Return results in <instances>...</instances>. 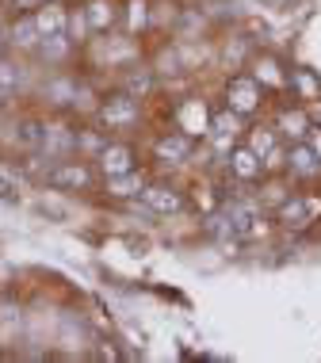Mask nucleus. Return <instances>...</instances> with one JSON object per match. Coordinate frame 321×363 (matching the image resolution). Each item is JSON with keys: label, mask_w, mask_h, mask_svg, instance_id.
I'll return each instance as SVG.
<instances>
[{"label": "nucleus", "mask_w": 321, "mask_h": 363, "mask_svg": "<svg viewBox=\"0 0 321 363\" xmlns=\"http://www.w3.org/2000/svg\"><path fill=\"white\" fill-rule=\"evenodd\" d=\"M264 104H268V88L260 84L252 73H233L226 81V107H230V111H237L241 119L264 111Z\"/></svg>", "instance_id": "1"}, {"label": "nucleus", "mask_w": 321, "mask_h": 363, "mask_svg": "<svg viewBox=\"0 0 321 363\" xmlns=\"http://www.w3.org/2000/svg\"><path fill=\"white\" fill-rule=\"evenodd\" d=\"M271 126L279 130V138H283L287 145H295V142H306V134H310V111H306V104H283V107H276V115H271Z\"/></svg>", "instance_id": "2"}, {"label": "nucleus", "mask_w": 321, "mask_h": 363, "mask_svg": "<svg viewBox=\"0 0 321 363\" xmlns=\"http://www.w3.org/2000/svg\"><path fill=\"white\" fill-rule=\"evenodd\" d=\"M100 123L107 130H126V126L138 123V96L119 92V96H107L100 104Z\"/></svg>", "instance_id": "3"}, {"label": "nucleus", "mask_w": 321, "mask_h": 363, "mask_svg": "<svg viewBox=\"0 0 321 363\" xmlns=\"http://www.w3.org/2000/svg\"><path fill=\"white\" fill-rule=\"evenodd\" d=\"M249 73L257 77L260 84L268 88V92H287V81H291V69L283 65V57H276V54H252L249 57Z\"/></svg>", "instance_id": "4"}, {"label": "nucleus", "mask_w": 321, "mask_h": 363, "mask_svg": "<svg viewBox=\"0 0 321 363\" xmlns=\"http://www.w3.org/2000/svg\"><path fill=\"white\" fill-rule=\"evenodd\" d=\"M287 176H291L295 184H314V180H321V157L310 150L306 142L287 145Z\"/></svg>", "instance_id": "5"}, {"label": "nucleus", "mask_w": 321, "mask_h": 363, "mask_svg": "<svg viewBox=\"0 0 321 363\" xmlns=\"http://www.w3.org/2000/svg\"><path fill=\"white\" fill-rule=\"evenodd\" d=\"M46 180H50V188H57V191H84L92 184V172L84 161H57V164H50Z\"/></svg>", "instance_id": "6"}, {"label": "nucleus", "mask_w": 321, "mask_h": 363, "mask_svg": "<svg viewBox=\"0 0 321 363\" xmlns=\"http://www.w3.org/2000/svg\"><path fill=\"white\" fill-rule=\"evenodd\" d=\"M210 107L203 100H184L176 107V130H184L188 138H207L210 134Z\"/></svg>", "instance_id": "7"}, {"label": "nucleus", "mask_w": 321, "mask_h": 363, "mask_svg": "<svg viewBox=\"0 0 321 363\" xmlns=\"http://www.w3.org/2000/svg\"><path fill=\"white\" fill-rule=\"evenodd\" d=\"M207 138L214 142V150H218V153H230L233 145H237V138H241V115L230 111V107L214 111V115H210V134H207Z\"/></svg>", "instance_id": "8"}, {"label": "nucleus", "mask_w": 321, "mask_h": 363, "mask_svg": "<svg viewBox=\"0 0 321 363\" xmlns=\"http://www.w3.org/2000/svg\"><path fill=\"white\" fill-rule=\"evenodd\" d=\"M226 169H230V176H233L237 184L264 180V164H260V157L252 153L245 142H241V145H233V150L226 153Z\"/></svg>", "instance_id": "9"}, {"label": "nucleus", "mask_w": 321, "mask_h": 363, "mask_svg": "<svg viewBox=\"0 0 321 363\" xmlns=\"http://www.w3.org/2000/svg\"><path fill=\"white\" fill-rule=\"evenodd\" d=\"M287 92H291V100H298V104H321V77L310 69V65H295L291 69V81H287Z\"/></svg>", "instance_id": "10"}, {"label": "nucleus", "mask_w": 321, "mask_h": 363, "mask_svg": "<svg viewBox=\"0 0 321 363\" xmlns=\"http://www.w3.org/2000/svg\"><path fill=\"white\" fill-rule=\"evenodd\" d=\"M142 203L153 214H180L184 211V195L169 184H145L142 188Z\"/></svg>", "instance_id": "11"}, {"label": "nucleus", "mask_w": 321, "mask_h": 363, "mask_svg": "<svg viewBox=\"0 0 321 363\" xmlns=\"http://www.w3.org/2000/svg\"><path fill=\"white\" fill-rule=\"evenodd\" d=\"M276 222L291 225V230H303L306 222H314V207H310L306 195H287V199L276 207Z\"/></svg>", "instance_id": "12"}, {"label": "nucleus", "mask_w": 321, "mask_h": 363, "mask_svg": "<svg viewBox=\"0 0 321 363\" xmlns=\"http://www.w3.org/2000/svg\"><path fill=\"white\" fill-rule=\"evenodd\" d=\"M35 23H38V31H43V38L65 35L69 31V12H65L57 0H46L43 8H35Z\"/></svg>", "instance_id": "13"}, {"label": "nucleus", "mask_w": 321, "mask_h": 363, "mask_svg": "<svg viewBox=\"0 0 321 363\" xmlns=\"http://www.w3.org/2000/svg\"><path fill=\"white\" fill-rule=\"evenodd\" d=\"M96 161H100V172L103 176H119V172H130L134 169V153H130V145H123V142H107Z\"/></svg>", "instance_id": "14"}, {"label": "nucleus", "mask_w": 321, "mask_h": 363, "mask_svg": "<svg viewBox=\"0 0 321 363\" xmlns=\"http://www.w3.org/2000/svg\"><path fill=\"white\" fill-rule=\"evenodd\" d=\"M8 43H12L16 50H38L43 31H38V23H35V12H23L12 27H8Z\"/></svg>", "instance_id": "15"}, {"label": "nucleus", "mask_w": 321, "mask_h": 363, "mask_svg": "<svg viewBox=\"0 0 321 363\" xmlns=\"http://www.w3.org/2000/svg\"><path fill=\"white\" fill-rule=\"evenodd\" d=\"M191 142H196V138H188L184 130H172V134H164V138H157L153 150H157L161 161H188V157H191Z\"/></svg>", "instance_id": "16"}, {"label": "nucleus", "mask_w": 321, "mask_h": 363, "mask_svg": "<svg viewBox=\"0 0 321 363\" xmlns=\"http://www.w3.org/2000/svg\"><path fill=\"white\" fill-rule=\"evenodd\" d=\"M142 188H145V176L134 169L119 172V176H107V195H115V199H134V195L142 199Z\"/></svg>", "instance_id": "17"}, {"label": "nucleus", "mask_w": 321, "mask_h": 363, "mask_svg": "<svg viewBox=\"0 0 321 363\" xmlns=\"http://www.w3.org/2000/svg\"><path fill=\"white\" fill-rule=\"evenodd\" d=\"M115 4L111 0H89L84 4V19H89V31H107V27H115Z\"/></svg>", "instance_id": "18"}, {"label": "nucleus", "mask_w": 321, "mask_h": 363, "mask_svg": "<svg viewBox=\"0 0 321 363\" xmlns=\"http://www.w3.org/2000/svg\"><path fill=\"white\" fill-rule=\"evenodd\" d=\"M279 142H283V138H279V130H276V126H252V130H245V145H249V150L252 153H257V157H264L268 150H276V145Z\"/></svg>", "instance_id": "19"}, {"label": "nucleus", "mask_w": 321, "mask_h": 363, "mask_svg": "<svg viewBox=\"0 0 321 363\" xmlns=\"http://www.w3.org/2000/svg\"><path fill=\"white\" fill-rule=\"evenodd\" d=\"M50 157H69L77 153V130H65V126H50L46 134V145H43Z\"/></svg>", "instance_id": "20"}, {"label": "nucleus", "mask_w": 321, "mask_h": 363, "mask_svg": "<svg viewBox=\"0 0 321 363\" xmlns=\"http://www.w3.org/2000/svg\"><path fill=\"white\" fill-rule=\"evenodd\" d=\"M46 134H50V126L38 123V119H23V123L16 126V142L27 145V150H43V145H46Z\"/></svg>", "instance_id": "21"}, {"label": "nucleus", "mask_w": 321, "mask_h": 363, "mask_svg": "<svg viewBox=\"0 0 321 363\" xmlns=\"http://www.w3.org/2000/svg\"><path fill=\"white\" fill-rule=\"evenodd\" d=\"M150 23V4L145 0H126V31H142Z\"/></svg>", "instance_id": "22"}, {"label": "nucleus", "mask_w": 321, "mask_h": 363, "mask_svg": "<svg viewBox=\"0 0 321 363\" xmlns=\"http://www.w3.org/2000/svg\"><path fill=\"white\" fill-rule=\"evenodd\" d=\"M65 50H69V38H65V35H50V38L38 43V54H43L46 62H62Z\"/></svg>", "instance_id": "23"}, {"label": "nucleus", "mask_w": 321, "mask_h": 363, "mask_svg": "<svg viewBox=\"0 0 321 363\" xmlns=\"http://www.w3.org/2000/svg\"><path fill=\"white\" fill-rule=\"evenodd\" d=\"M19 81H23V73H19V65H12L8 57H0V92H16Z\"/></svg>", "instance_id": "24"}, {"label": "nucleus", "mask_w": 321, "mask_h": 363, "mask_svg": "<svg viewBox=\"0 0 321 363\" xmlns=\"http://www.w3.org/2000/svg\"><path fill=\"white\" fill-rule=\"evenodd\" d=\"M103 138L100 134H77V150H84V153H92V157H100V150H103Z\"/></svg>", "instance_id": "25"}, {"label": "nucleus", "mask_w": 321, "mask_h": 363, "mask_svg": "<svg viewBox=\"0 0 321 363\" xmlns=\"http://www.w3.org/2000/svg\"><path fill=\"white\" fill-rule=\"evenodd\" d=\"M0 199H4V203H16L19 199V184L8 172H0Z\"/></svg>", "instance_id": "26"}, {"label": "nucleus", "mask_w": 321, "mask_h": 363, "mask_svg": "<svg viewBox=\"0 0 321 363\" xmlns=\"http://www.w3.org/2000/svg\"><path fill=\"white\" fill-rule=\"evenodd\" d=\"M84 31H89V19H84V8H81L77 16H69V35H73V38H81Z\"/></svg>", "instance_id": "27"}, {"label": "nucleus", "mask_w": 321, "mask_h": 363, "mask_svg": "<svg viewBox=\"0 0 321 363\" xmlns=\"http://www.w3.org/2000/svg\"><path fill=\"white\" fill-rule=\"evenodd\" d=\"M306 145H310V150H314V153L321 157V126H317V123L310 126V134H306Z\"/></svg>", "instance_id": "28"}, {"label": "nucleus", "mask_w": 321, "mask_h": 363, "mask_svg": "<svg viewBox=\"0 0 321 363\" xmlns=\"http://www.w3.org/2000/svg\"><path fill=\"white\" fill-rule=\"evenodd\" d=\"M46 0H12V8H19V12H35V8H43Z\"/></svg>", "instance_id": "29"}, {"label": "nucleus", "mask_w": 321, "mask_h": 363, "mask_svg": "<svg viewBox=\"0 0 321 363\" xmlns=\"http://www.w3.org/2000/svg\"><path fill=\"white\" fill-rule=\"evenodd\" d=\"M264 8H271V12H283V8H291V0H260Z\"/></svg>", "instance_id": "30"}]
</instances>
